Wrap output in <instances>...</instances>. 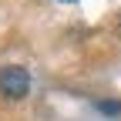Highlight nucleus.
Wrapping results in <instances>:
<instances>
[{"mask_svg": "<svg viewBox=\"0 0 121 121\" xmlns=\"http://www.w3.org/2000/svg\"><path fill=\"white\" fill-rule=\"evenodd\" d=\"M27 91H30V74L17 64H7V67H0V94L10 98V101H20L27 98Z\"/></svg>", "mask_w": 121, "mask_h": 121, "instance_id": "1", "label": "nucleus"}, {"mask_svg": "<svg viewBox=\"0 0 121 121\" xmlns=\"http://www.w3.org/2000/svg\"><path fill=\"white\" fill-rule=\"evenodd\" d=\"M98 111H104V114H121V101H98Z\"/></svg>", "mask_w": 121, "mask_h": 121, "instance_id": "2", "label": "nucleus"}, {"mask_svg": "<svg viewBox=\"0 0 121 121\" xmlns=\"http://www.w3.org/2000/svg\"><path fill=\"white\" fill-rule=\"evenodd\" d=\"M64 4H74V0H64Z\"/></svg>", "mask_w": 121, "mask_h": 121, "instance_id": "3", "label": "nucleus"}]
</instances>
